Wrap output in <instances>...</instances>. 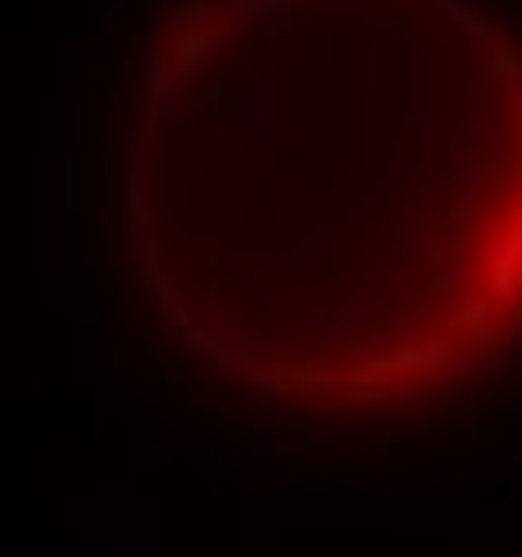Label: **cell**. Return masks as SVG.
Segmentation results:
<instances>
[{
	"instance_id": "1",
	"label": "cell",
	"mask_w": 522,
	"mask_h": 557,
	"mask_svg": "<svg viewBox=\"0 0 522 557\" xmlns=\"http://www.w3.org/2000/svg\"><path fill=\"white\" fill-rule=\"evenodd\" d=\"M153 326L283 413H442L522 355V29L486 0H182L117 138Z\"/></svg>"
}]
</instances>
